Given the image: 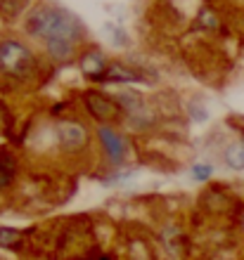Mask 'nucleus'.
Instances as JSON below:
<instances>
[{
    "instance_id": "nucleus-1",
    "label": "nucleus",
    "mask_w": 244,
    "mask_h": 260,
    "mask_svg": "<svg viewBox=\"0 0 244 260\" xmlns=\"http://www.w3.org/2000/svg\"><path fill=\"white\" fill-rule=\"evenodd\" d=\"M26 28L31 36H38L43 41L52 43H76L83 36V24L67 10L43 7L36 10L26 21Z\"/></svg>"
},
{
    "instance_id": "nucleus-2",
    "label": "nucleus",
    "mask_w": 244,
    "mask_h": 260,
    "mask_svg": "<svg viewBox=\"0 0 244 260\" xmlns=\"http://www.w3.org/2000/svg\"><path fill=\"white\" fill-rule=\"evenodd\" d=\"M0 69L14 78H29L34 74V55L19 41H5L0 45Z\"/></svg>"
},
{
    "instance_id": "nucleus-3",
    "label": "nucleus",
    "mask_w": 244,
    "mask_h": 260,
    "mask_svg": "<svg viewBox=\"0 0 244 260\" xmlns=\"http://www.w3.org/2000/svg\"><path fill=\"white\" fill-rule=\"evenodd\" d=\"M57 140H60V147L64 151H78L88 142V133L81 123L67 121V123L57 125Z\"/></svg>"
},
{
    "instance_id": "nucleus-4",
    "label": "nucleus",
    "mask_w": 244,
    "mask_h": 260,
    "mask_svg": "<svg viewBox=\"0 0 244 260\" xmlns=\"http://www.w3.org/2000/svg\"><path fill=\"white\" fill-rule=\"evenodd\" d=\"M86 104H88L90 114L95 118H100L102 123H109V121H116L121 116V107H116V102H112L109 97L100 95V92H90L86 97Z\"/></svg>"
},
{
    "instance_id": "nucleus-5",
    "label": "nucleus",
    "mask_w": 244,
    "mask_h": 260,
    "mask_svg": "<svg viewBox=\"0 0 244 260\" xmlns=\"http://www.w3.org/2000/svg\"><path fill=\"white\" fill-rule=\"evenodd\" d=\"M100 140L104 144V149H107L109 158L114 161V164H121L123 156H126V144H123V137L119 133H114L112 128L107 125H102L100 128Z\"/></svg>"
},
{
    "instance_id": "nucleus-6",
    "label": "nucleus",
    "mask_w": 244,
    "mask_h": 260,
    "mask_svg": "<svg viewBox=\"0 0 244 260\" xmlns=\"http://www.w3.org/2000/svg\"><path fill=\"white\" fill-rule=\"evenodd\" d=\"M81 67H83V74L93 78V81H104V59H102L100 52H88L83 55L81 59Z\"/></svg>"
},
{
    "instance_id": "nucleus-7",
    "label": "nucleus",
    "mask_w": 244,
    "mask_h": 260,
    "mask_svg": "<svg viewBox=\"0 0 244 260\" xmlns=\"http://www.w3.org/2000/svg\"><path fill=\"white\" fill-rule=\"evenodd\" d=\"M14 173H17V164H14V156L10 151L0 149V189H5L10 182L14 180Z\"/></svg>"
},
{
    "instance_id": "nucleus-8",
    "label": "nucleus",
    "mask_w": 244,
    "mask_h": 260,
    "mask_svg": "<svg viewBox=\"0 0 244 260\" xmlns=\"http://www.w3.org/2000/svg\"><path fill=\"white\" fill-rule=\"evenodd\" d=\"M225 161L235 171H244V142H235L230 149L225 151Z\"/></svg>"
},
{
    "instance_id": "nucleus-9",
    "label": "nucleus",
    "mask_w": 244,
    "mask_h": 260,
    "mask_svg": "<svg viewBox=\"0 0 244 260\" xmlns=\"http://www.w3.org/2000/svg\"><path fill=\"white\" fill-rule=\"evenodd\" d=\"M140 78V74H133V71H128L126 67H112L104 74V81H123V83H133Z\"/></svg>"
},
{
    "instance_id": "nucleus-10",
    "label": "nucleus",
    "mask_w": 244,
    "mask_h": 260,
    "mask_svg": "<svg viewBox=\"0 0 244 260\" xmlns=\"http://www.w3.org/2000/svg\"><path fill=\"white\" fill-rule=\"evenodd\" d=\"M19 241H21V232H17V230H0V246L14 248Z\"/></svg>"
},
{
    "instance_id": "nucleus-11",
    "label": "nucleus",
    "mask_w": 244,
    "mask_h": 260,
    "mask_svg": "<svg viewBox=\"0 0 244 260\" xmlns=\"http://www.w3.org/2000/svg\"><path fill=\"white\" fill-rule=\"evenodd\" d=\"M211 173H213V168H211V166H195L192 175H195V180H206Z\"/></svg>"
},
{
    "instance_id": "nucleus-12",
    "label": "nucleus",
    "mask_w": 244,
    "mask_h": 260,
    "mask_svg": "<svg viewBox=\"0 0 244 260\" xmlns=\"http://www.w3.org/2000/svg\"><path fill=\"white\" fill-rule=\"evenodd\" d=\"M109 31H112V41L114 43H121V45H126V36L121 34V28H112V26H107Z\"/></svg>"
},
{
    "instance_id": "nucleus-13",
    "label": "nucleus",
    "mask_w": 244,
    "mask_h": 260,
    "mask_svg": "<svg viewBox=\"0 0 244 260\" xmlns=\"http://www.w3.org/2000/svg\"><path fill=\"white\" fill-rule=\"evenodd\" d=\"M86 260H109V258H104V255H97V253H93V255H88Z\"/></svg>"
}]
</instances>
